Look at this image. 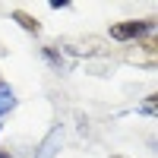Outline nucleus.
<instances>
[{
    "label": "nucleus",
    "instance_id": "obj_1",
    "mask_svg": "<svg viewBox=\"0 0 158 158\" xmlns=\"http://www.w3.org/2000/svg\"><path fill=\"white\" fill-rule=\"evenodd\" d=\"M155 32V19H127V22H117L111 25V38L114 41H142L146 35Z\"/></svg>",
    "mask_w": 158,
    "mask_h": 158
},
{
    "label": "nucleus",
    "instance_id": "obj_2",
    "mask_svg": "<svg viewBox=\"0 0 158 158\" xmlns=\"http://www.w3.org/2000/svg\"><path fill=\"white\" fill-rule=\"evenodd\" d=\"M13 19H16L25 32H32V35H38V32H41V22H38L35 16H29L25 10H13Z\"/></svg>",
    "mask_w": 158,
    "mask_h": 158
},
{
    "label": "nucleus",
    "instance_id": "obj_3",
    "mask_svg": "<svg viewBox=\"0 0 158 158\" xmlns=\"http://www.w3.org/2000/svg\"><path fill=\"white\" fill-rule=\"evenodd\" d=\"M13 108H16V92H13L6 82H0V117L10 114Z\"/></svg>",
    "mask_w": 158,
    "mask_h": 158
},
{
    "label": "nucleus",
    "instance_id": "obj_4",
    "mask_svg": "<svg viewBox=\"0 0 158 158\" xmlns=\"http://www.w3.org/2000/svg\"><path fill=\"white\" fill-rule=\"evenodd\" d=\"M155 101H158V95L152 92V95L142 101V108H139V111H142V114H149V117H155Z\"/></svg>",
    "mask_w": 158,
    "mask_h": 158
},
{
    "label": "nucleus",
    "instance_id": "obj_5",
    "mask_svg": "<svg viewBox=\"0 0 158 158\" xmlns=\"http://www.w3.org/2000/svg\"><path fill=\"white\" fill-rule=\"evenodd\" d=\"M0 158H10V152H3V149H0Z\"/></svg>",
    "mask_w": 158,
    "mask_h": 158
},
{
    "label": "nucleus",
    "instance_id": "obj_6",
    "mask_svg": "<svg viewBox=\"0 0 158 158\" xmlns=\"http://www.w3.org/2000/svg\"><path fill=\"white\" fill-rule=\"evenodd\" d=\"M111 158H123V155H111Z\"/></svg>",
    "mask_w": 158,
    "mask_h": 158
}]
</instances>
